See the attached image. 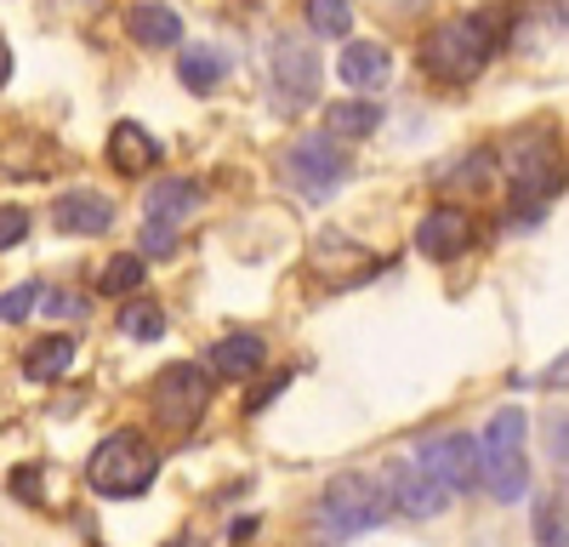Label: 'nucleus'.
<instances>
[{"label": "nucleus", "instance_id": "obj_28", "mask_svg": "<svg viewBox=\"0 0 569 547\" xmlns=\"http://www.w3.org/2000/svg\"><path fill=\"white\" fill-rule=\"evenodd\" d=\"M29 240V211L23 206H0V251H12Z\"/></svg>", "mask_w": 569, "mask_h": 547}, {"label": "nucleus", "instance_id": "obj_26", "mask_svg": "<svg viewBox=\"0 0 569 547\" xmlns=\"http://www.w3.org/2000/svg\"><path fill=\"white\" fill-rule=\"evenodd\" d=\"M34 302H40V286H34V280H23V286H12V291H0V319H7V326H18L23 314H34Z\"/></svg>", "mask_w": 569, "mask_h": 547}, {"label": "nucleus", "instance_id": "obj_19", "mask_svg": "<svg viewBox=\"0 0 569 547\" xmlns=\"http://www.w3.org/2000/svg\"><path fill=\"white\" fill-rule=\"evenodd\" d=\"M74 365V342L69 337H40L29 354H23V377L29 382H58Z\"/></svg>", "mask_w": 569, "mask_h": 547}, {"label": "nucleus", "instance_id": "obj_25", "mask_svg": "<svg viewBox=\"0 0 569 547\" xmlns=\"http://www.w3.org/2000/svg\"><path fill=\"white\" fill-rule=\"evenodd\" d=\"M547 450H552V468L569 485V410H552L547 417Z\"/></svg>", "mask_w": 569, "mask_h": 547}, {"label": "nucleus", "instance_id": "obj_10", "mask_svg": "<svg viewBox=\"0 0 569 547\" xmlns=\"http://www.w3.org/2000/svg\"><path fill=\"white\" fill-rule=\"evenodd\" d=\"M382 479H388V496H393V514H405V519H439L450 508V490L433 474H421L416 463H393Z\"/></svg>", "mask_w": 569, "mask_h": 547}, {"label": "nucleus", "instance_id": "obj_18", "mask_svg": "<svg viewBox=\"0 0 569 547\" xmlns=\"http://www.w3.org/2000/svg\"><path fill=\"white\" fill-rule=\"evenodd\" d=\"M376 126H382V109H376L370 98H342L325 109V131L337 137V143H353V137H370Z\"/></svg>", "mask_w": 569, "mask_h": 547}, {"label": "nucleus", "instance_id": "obj_31", "mask_svg": "<svg viewBox=\"0 0 569 547\" xmlns=\"http://www.w3.org/2000/svg\"><path fill=\"white\" fill-rule=\"evenodd\" d=\"M284 382H291V377H284V371H273V377H268V382H262V388L251 394V410H262V405H273V399L284 394Z\"/></svg>", "mask_w": 569, "mask_h": 547}, {"label": "nucleus", "instance_id": "obj_21", "mask_svg": "<svg viewBox=\"0 0 569 547\" xmlns=\"http://www.w3.org/2000/svg\"><path fill=\"white\" fill-rule=\"evenodd\" d=\"M142 280H149V262H142L137 251H120V257H109V262L98 268V291H103V297H131Z\"/></svg>", "mask_w": 569, "mask_h": 547}, {"label": "nucleus", "instance_id": "obj_11", "mask_svg": "<svg viewBox=\"0 0 569 547\" xmlns=\"http://www.w3.org/2000/svg\"><path fill=\"white\" fill-rule=\"evenodd\" d=\"M52 222L63 228V235H80V240L109 235V228H114V200L98 195V189H69V195H58Z\"/></svg>", "mask_w": 569, "mask_h": 547}, {"label": "nucleus", "instance_id": "obj_14", "mask_svg": "<svg viewBox=\"0 0 569 547\" xmlns=\"http://www.w3.org/2000/svg\"><path fill=\"white\" fill-rule=\"evenodd\" d=\"M268 365V342L257 331H228L217 348H211V377H228V382H240V377H257Z\"/></svg>", "mask_w": 569, "mask_h": 547}, {"label": "nucleus", "instance_id": "obj_22", "mask_svg": "<svg viewBox=\"0 0 569 547\" xmlns=\"http://www.w3.org/2000/svg\"><path fill=\"white\" fill-rule=\"evenodd\" d=\"M308 29L325 40H342V34H353V7L348 0H308Z\"/></svg>", "mask_w": 569, "mask_h": 547}, {"label": "nucleus", "instance_id": "obj_30", "mask_svg": "<svg viewBox=\"0 0 569 547\" xmlns=\"http://www.w3.org/2000/svg\"><path fill=\"white\" fill-rule=\"evenodd\" d=\"M177 246V228H166V222H142V251L149 257H166Z\"/></svg>", "mask_w": 569, "mask_h": 547}, {"label": "nucleus", "instance_id": "obj_27", "mask_svg": "<svg viewBox=\"0 0 569 547\" xmlns=\"http://www.w3.org/2000/svg\"><path fill=\"white\" fill-rule=\"evenodd\" d=\"M445 182H450V189H456V182H467V195H479L485 182H490V155H485V149L467 155V160L456 166V177H445Z\"/></svg>", "mask_w": 569, "mask_h": 547}, {"label": "nucleus", "instance_id": "obj_13", "mask_svg": "<svg viewBox=\"0 0 569 547\" xmlns=\"http://www.w3.org/2000/svg\"><path fill=\"white\" fill-rule=\"evenodd\" d=\"M337 74L353 86V91H382L393 80V52L382 40H348L342 58H337Z\"/></svg>", "mask_w": 569, "mask_h": 547}, {"label": "nucleus", "instance_id": "obj_23", "mask_svg": "<svg viewBox=\"0 0 569 547\" xmlns=\"http://www.w3.org/2000/svg\"><path fill=\"white\" fill-rule=\"evenodd\" d=\"M120 331L131 342H160L166 337V314L154 302H131V308H120Z\"/></svg>", "mask_w": 569, "mask_h": 547}, {"label": "nucleus", "instance_id": "obj_29", "mask_svg": "<svg viewBox=\"0 0 569 547\" xmlns=\"http://www.w3.org/2000/svg\"><path fill=\"white\" fill-rule=\"evenodd\" d=\"M40 314H52V319H86V297H74V291H40Z\"/></svg>", "mask_w": 569, "mask_h": 547}, {"label": "nucleus", "instance_id": "obj_16", "mask_svg": "<svg viewBox=\"0 0 569 547\" xmlns=\"http://www.w3.org/2000/svg\"><path fill=\"white\" fill-rule=\"evenodd\" d=\"M160 160V143L149 137V126H137V120H120L114 131H109V166L120 171V177H142Z\"/></svg>", "mask_w": 569, "mask_h": 547}, {"label": "nucleus", "instance_id": "obj_1", "mask_svg": "<svg viewBox=\"0 0 569 547\" xmlns=\"http://www.w3.org/2000/svg\"><path fill=\"white\" fill-rule=\"evenodd\" d=\"M393 514V496H388V479L376 474H337L319 496H313V536L325 541H353L365 530H376Z\"/></svg>", "mask_w": 569, "mask_h": 547}, {"label": "nucleus", "instance_id": "obj_17", "mask_svg": "<svg viewBox=\"0 0 569 547\" xmlns=\"http://www.w3.org/2000/svg\"><path fill=\"white\" fill-rule=\"evenodd\" d=\"M194 206H200V189H194L188 177H160V182H149V200H142L149 222H166V228H177L182 217H194Z\"/></svg>", "mask_w": 569, "mask_h": 547}, {"label": "nucleus", "instance_id": "obj_34", "mask_svg": "<svg viewBox=\"0 0 569 547\" xmlns=\"http://www.w3.org/2000/svg\"><path fill=\"white\" fill-rule=\"evenodd\" d=\"M7 80H12V46L0 40V86H7Z\"/></svg>", "mask_w": 569, "mask_h": 547}, {"label": "nucleus", "instance_id": "obj_15", "mask_svg": "<svg viewBox=\"0 0 569 547\" xmlns=\"http://www.w3.org/2000/svg\"><path fill=\"white\" fill-rule=\"evenodd\" d=\"M126 29L137 46H149V52H166V46L182 40V18L166 7V0H137V7L126 12Z\"/></svg>", "mask_w": 569, "mask_h": 547}, {"label": "nucleus", "instance_id": "obj_4", "mask_svg": "<svg viewBox=\"0 0 569 547\" xmlns=\"http://www.w3.org/2000/svg\"><path fill=\"white\" fill-rule=\"evenodd\" d=\"M154 474H160V456H154V445L142 439L137 428H114L98 450H91V463H86L91 490H98V496H114V501L142 496V490L154 485Z\"/></svg>", "mask_w": 569, "mask_h": 547}, {"label": "nucleus", "instance_id": "obj_35", "mask_svg": "<svg viewBox=\"0 0 569 547\" xmlns=\"http://www.w3.org/2000/svg\"><path fill=\"white\" fill-rule=\"evenodd\" d=\"M166 547H206V541H166Z\"/></svg>", "mask_w": 569, "mask_h": 547}, {"label": "nucleus", "instance_id": "obj_33", "mask_svg": "<svg viewBox=\"0 0 569 547\" xmlns=\"http://www.w3.org/2000/svg\"><path fill=\"white\" fill-rule=\"evenodd\" d=\"M34 485H40V468H18V474H12V490H18L23 501H40V490H34Z\"/></svg>", "mask_w": 569, "mask_h": 547}, {"label": "nucleus", "instance_id": "obj_9", "mask_svg": "<svg viewBox=\"0 0 569 547\" xmlns=\"http://www.w3.org/2000/svg\"><path fill=\"white\" fill-rule=\"evenodd\" d=\"M273 86H279V103L284 109H308L319 98V52L308 40L284 34L273 46Z\"/></svg>", "mask_w": 569, "mask_h": 547}, {"label": "nucleus", "instance_id": "obj_32", "mask_svg": "<svg viewBox=\"0 0 569 547\" xmlns=\"http://www.w3.org/2000/svg\"><path fill=\"white\" fill-rule=\"evenodd\" d=\"M541 388H552V394H563V388H569V354H563V359H552L547 371H541Z\"/></svg>", "mask_w": 569, "mask_h": 547}, {"label": "nucleus", "instance_id": "obj_2", "mask_svg": "<svg viewBox=\"0 0 569 547\" xmlns=\"http://www.w3.org/2000/svg\"><path fill=\"white\" fill-rule=\"evenodd\" d=\"M496 58V23L485 12H472V18H445L433 34L421 40V69L445 80V86H467V80H479L485 63Z\"/></svg>", "mask_w": 569, "mask_h": 547}, {"label": "nucleus", "instance_id": "obj_5", "mask_svg": "<svg viewBox=\"0 0 569 547\" xmlns=\"http://www.w3.org/2000/svg\"><path fill=\"white\" fill-rule=\"evenodd\" d=\"M507 177H512V200H518V222H536L541 206L563 189V155L552 131H525L507 149Z\"/></svg>", "mask_w": 569, "mask_h": 547}, {"label": "nucleus", "instance_id": "obj_20", "mask_svg": "<svg viewBox=\"0 0 569 547\" xmlns=\"http://www.w3.org/2000/svg\"><path fill=\"white\" fill-rule=\"evenodd\" d=\"M177 74H182L188 91H217L228 80V58L217 52V46H194V52L177 58Z\"/></svg>", "mask_w": 569, "mask_h": 547}, {"label": "nucleus", "instance_id": "obj_8", "mask_svg": "<svg viewBox=\"0 0 569 547\" xmlns=\"http://www.w3.org/2000/svg\"><path fill=\"white\" fill-rule=\"evenodd\" d=\"M284 177H291L308 200H325V195L348 177V155L337 149V137H330V131L297 137L291 155H284Z\"/></svg>", "mask_w": 569, "mask_h": 547}, {"label": "nucleus", "instance_id": "obj_12", "mask_svg": "<svg viewBox=\"0 0 569 547\" xmlns=\"http://www.w3.org/2000/svg\"><path fill=\"white\" fill-rule=\"evenodd\" d=\"M467 240H472V217H467L461 206H439V211H427V217H421V228H416V251H421V257H433V262L456 257Z\"/></svg>", "mask_w": 569, "mask_h": 547}, {"label": "nucleus", "instance_id": "obj_7", "mask_svg": "<svg viewBox=\"0 0 569 547\" xmlns=\"http://www.w3.org/2000/svg\"><path fill=\"white\" fill-rule=\"evenodd\" d=\"M410 463L421 474H433L450 496H467L472 485L485 479V456H479V439H467V434H433V439H421Z\"/></svg>", "mask_w": 569, "mask_h": 547}, {"label": "nucleus", "instance_id": "obj_3", "mask_svg": "<svg viewBox=\"0 0 569 547\" xmlns=\"http://www.w3.org/2000/svg\"><path fill=\"white\" fill-rule=\"evenodd\" d=\"M525 434H530V417H525L518 405H501L496 417L485 422V434H479V456H485V490H490L496 501H518V496H530Z\"/></svg>", "mask_w": 569, "mask_h": 547}, {"label": "nucleus", "instance_id": "obj_24", "mask_svg": "<svg viewBox=\"0 0 569 547\" xmlns=\"http://www.w3.org/2000/svg\"><path fill=\"white\" fill-rule=\"evenodd\" d=\"M536 547H569V519L558 508V496L536 501Z\"/></svg>", "mask_w": 569, "mask_h": 547}, {"label": "nucleus", "instance_id": "obj_6", "mask_svg": "<svg viewBox=\"0 0 569 547\" xmlns=\"http://www.w3.org/2000/svg\"><path fill=\"white\" fill-rule=\"evenodd\" d=\"M149 399H154V422L171 428V434H182V428H194L206 417V405H211V371H200L194 359H177V365H166V371L154 377Z\"/></svg>", "mask_w": 569, "mask_h": 547}]
</instances>
